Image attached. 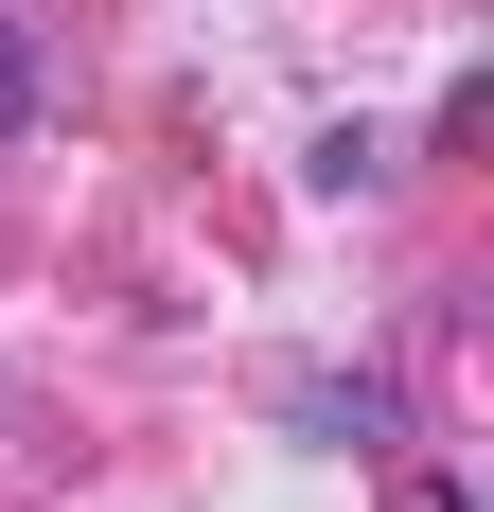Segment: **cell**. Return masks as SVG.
I'll return each instance as SVG.
<instances>
[{
    "label": "cell",
    "mask_w": 494,
    "mask_h": 512,
    "mask_svg": "<svg viewBox=\"0 0 494 512\" xmlns=\"http://www.w3.org/2000/svg\"><path fill=\"white\" fill-rule=\"evenodd\" d=\"M18 124H36V18L0 0V142H18Z\"/></svg>",
    "instance_id": "1"
}]
</instances>
